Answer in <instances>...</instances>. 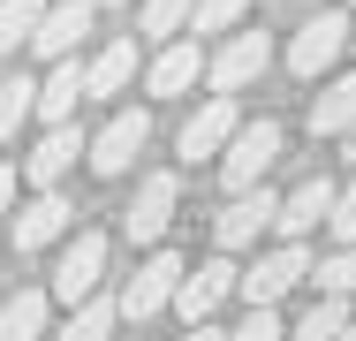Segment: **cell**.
<instances>
[{
  "instance_id": "cell-1",
  "label": "cell",
  "mask_w": 356,
  "mask_h": 341,
  "mask_svg": "<svg viewBox=\"0 0 356 341\" xmlns=\"http://www.w3.org/2000/svg\"><path fill=\"white\" fill-rule=\"evenodd\" d=\"M273 159H281V122L258 114V122H243V129L227 136V152H220V182H227V190H258Z\"/></svg>"
},
{
  "instance_id": "cell-2",
  "label": "cell",
  "mask_w": 356,
  "mask_h": 341,
  "mask_svg": "<svg viewBox=\"0 0 356 341\" xmlns=\"http://www.w3.org/2000/svg\"><path fill=\"white\" fill-rule=\"evenodd\" d=\"M273 220H281V198H273L266 182H258V190H235V198H227V212L213 220V243H220V251H250Z\"/></svg>"
},
{
  "instance_id": "cell-3",
  "label": "cell",
  "mask_w": 356,
  "mask_h": 341,
  "mask_svg": "<svg viewBox=\"0 0 356 341\" xmlns=\"http://www.w3.org/2000/svg\"><path fill=\"white\" fill-rule=\"evenodd\" d=\"M243 129V114H235V91H213L190 122H182V159L197 167V159H220L227 152V136Z\"/></svg>"
},
{
  "instance_id": "cell-4",
  "label": "cell",
  "mask_w": 356,
  "mask_h": 341,
  "mask_svg": "<svg viewBox=\"0 0 356 341\" xmlns=\"http://www.w3.org/2000/svg\"><path fill=\"white\" fill-rule=\"evenodd\" d=\"M99 273H106V235L83 228L69 251H61V266H54V296H61L69 311H76V303H91V296H99Z\"/></svg>"
},
{
  "instance_id": "cell-5",
  "label": "cell",
  "mask_w": 356,
  "mask_h": 341,
  "mask_svg": "<svg viewBox=\"0 0 356 341\" xmlns=\"http://www.w3.org/2000/svg\"><path fill=\"white\" fill-rule=\"evenodd\" d=\"M266 61H273L266 31H235V38L220 46L213 61H205V76H213V91H250V84L266 76Z\"/></svg>"
},
{
  "instance_id": "cell-6",
  "label": "cell",
  "mask_w": 356,
  "mask_h": 341,
  "mask_svg": "<svg viewBox=\"0 0 356 341\" xmlns=\"http://www.w3.org/2000/svg\"><path fill=\"white\" fill-rule=\"evenodd\" d=\"M182 273H190V266H182L175 251H152V258L137 266V280L122 288V319H152L159 303H175V288H182Z\"/></svg>"
},
{
  "instance_id": "cell-7",
  "label": "cell",
  "mask_w": 356,
  "mask_h": 341,
  "mask_svg": "<svg viewBox=\"0 0 356 341\" xmlns=\"http://www.w3.org/2000/svg\"><path fill=\"white\" fill-rule=\"evenodd\" d=\"M341 46H349V15H311L296 31V46H288V68L311 84V76H326V68L341 61Z\"/></svg>"
},
{
  "instance_id": "cell-8",
  "label": "cell",
  "mask_w": 356,
  "mask_h": 341,
  "mask_svg": "<svg viewBox=\"0 0 356 341\" xmlns=\"http://www.w3.org/2000/svg\"><path fill=\"white\" fill-rule=\"evenodd\" d=\"M76 159H91V144H83V129H76V122H61V129L38 136V152L23 159V175H31V190H61Z\"/></svg>"
},
{
  "instance_id": "cell-9",
  "label": "cell",
  "mask_w": 356,
  "mask_h": 341,
  "mask_svg": "<svg viewBox=\"0 0 356 341\" xmlns=\"http://www.w3.org/2000/svg\"><path fill=\"white\" fill-rule=\"evenodd\" d=\"M227 288H243V273L227 266V251H220V258H205L197 273H182V288H175V311L197 326V319H213L220 303H227Z\"/></svg>"
},
{
  "instance_id": "cell-10",
  "label": "cell",
  "mask_w": 356,
  "mask_h": 341,
  "mask_svg": "<svg viewBox=\"0 0 356 341\" xmlns=\"http://www.w3.org/2000/svg\"><path fill=\"white\" fill-rule=\"evenodd\" d=\"M144 136H152L144 106H137V114H114L106 129L91 136V175H106V182H114V175H129V167H137V152H144Z\"/></svg>"
},
{
  "instance_id": "cell-11",
  "label": "cell",
  "mask_w": 356,
  "mask_h": 341,
  "mask_svg": "<svg viewBox=\"0 0 356 341\" xmlns=\"http://www.w3.org/2000/svg\"><path fill=\"white\" fill-rule=\"evenodd\" d=\"M303 273H311L303 243H281V251H266L258 266L243 273V296H250V303H281V296L296 288V280H303Z\"/></svg>"
},
{
  "instance_id": "cell-12",
  "label": "cell",
  "mask_w": 356,
  "mask_h": 341,
  "mask_svg": "<svg viewBox=\"0 0 356 341\" xmlns=\"http://www.w3.org/2000/svg\"><path fill=\"white\" fill-rule=\"evenodd\" d=\"M175 198H182L175 175H144V182H137V205H129V243H159L167 220H175Z\"/></svg>"
},
{
  "instance_id": "cell-13",
  "label": "cell",
  "mask_w": 356,
  "mask_h": 341,
  "mask_svg": "<svg viewBox=\"0 0 356 341\" xmlns=\"http://www.w3.org/2000/svg\"><path fill=\"white\" fill-rule=\"evenodd\" d=\"M334 198H341V190H334L326 175H311L303 190H288V198H281V220H273V228H281V243H303L318 220H334Z\"/></svg>"
},
{
  "instance_id": "cell-14",
  "label": "cell",
  "mask_w": 356,
  "mask_h": 341,
  "mask_svg": "<svg viewBox=\"0 0 356 341\" xmlns=\"http://www.w3.org/2000/svg\"><path fill=\"white\" fill-rule=\"evenodd\" d=\"M69 198H61V190H38V198L23 205V212H15V251H46V243H61V235H69Z\"/></svg>"
},
{
  "instance_id": "cell-15",
  "label": "cell",
  "mask_w": 356,
  "mask_h": 341,
  "mask_svg": "<svg viewBox=\"0 0 356 341\" xmlns=\"http://www.w3.org/2000/svg\"><path fill=\"white\" fill-rule=\"evenodd\" d=\"M91 8H99V0H54V8L38 15V38H31V46H38L46 61H69L76 38L91 31Z\"/></svg>"
},
{
  "instance_id": "cell-16",
  "label": "cell",
  "mask_w": 356,
  "mask_h": 341,
  "mask_svg": "<svg viewBox=\"0 0 356 341\" xmlns=\"http://www.w3.org/2000/svg\"><path fill=\"white\" fill-rule=\"evenodd\" d=\"M197 76H205V54H197L190 38H167V46H159V61L144 68V91H152V99H182Z\"/></svg>"
},
{
  "instance_id": "cell-17",
  "label": "cell",
  "mask_w": 356,
  "mask_h": 341,
  "mask_svg": "<svg viewBox=\"0 0 356 341\" xmlns=\"http://www.w3.org/2000/svg\"><path fill=\"white\" fill-rule=\"evenodd\" d=\"M76 99H91V84H83V68H76V54H69V61H54V76L38 84V122H46V129L76 122Z\"/></svg>"
},
{
  "instance_id": "cell-18",
  "label": "cell",
  "mask_w": 356,
  "mask_h": 341,
  "mask_svg": "<svg viewBox=\"0 0 356 341\" xmlns=\"http://www.w3.org/2000/svg\"><path fill=\"white\" fill-rule=\"evenodd\" d=\"M356 122V76H326L311 99V136H349Z\"/></svg>"
},
{
  "instance_id": "cell-19",
  "label": "cell",
  "mask_w": 356,
  "mask_h": 341,
  "mask_svg": "<svg viewBox=\"0 0 356 341\" xmlns=\"http://www.w3.org/2000/svg\"><path fill=\"white\" fill-rule=\"evenodd\" d=\"M129 76H137V38H114V46H99V54H91V68H83L91 99H114V91H129Z\"/></svg>"
},
{
  "instance_id": "cell-20",
  "label": "cell",
  "mask_w": 356,
  "mask_h": 341,
  "mask_svg": "<svg viewBox=\"0 0 356 341\" xmlns=\"http://www.w3.org/2000/svg\"><path fill=\"white\" fill-rule=\"evenodd\" d=\"M0 341H46V296L38 288H15L0 303Z\"/></svg>"
},
{
  "instance_id": "cell-21",
  "label": "cell",
  "mask_w": 356,
  "mask_h": 341,
  "mask_svg": "<svg viewBox=\"0 0 356 341\" xmlns=\"http://www.w3.org/2000/svg\"><path fill=\"white\" fill-rule=\"evenodd\" d=\"M114 326H122V296H91V303H76L61 341H114Z\"/></svg>"
},
{
  "instance_id": "cell-22",
  "label": "cell",
  "mask_w": 356,
  "mask_h": 341,
  "mask_svg": "<svg viewBox=\"0 0 356 341\" xmlns=\"http://www.w3.org/2000/svg\"><path fill=\"white\" fill-rule=\"evenodd\" d=\"M341 326H349V303H341V296H318V303L288 326V341H341Z\"/></svg>"
},
{
  "instance_id": "cell-23",
  "label": "cell",
  "mask_w": 356,
  "mask_h": 341,
  "mask_svg": "<svg viewBox=\"0 0 356 341\" xmlns=\"http://www.w3.org/2000/svg\"><path fill=\"white\" fill-rule=\"evenodd\" d=\"M38 15H46V0H0V61L38 38Z\"/></svg>"
},
{
  "instance_id": "cell-24",
  "label": "cell",
  "mask_w": 356,
  "mask_h": 341,
  "mask_svg": "<svg viewBox=\"0 0 356 341\" xmlns=\"http://www.w3.org/2000/svg\"><path fill=\"white\" fill-rule=\"evenodd\" d=\"M31 114H38V84H31V76H8V84H0V144H15V129H23Z\"/></svg>"
},
{
  "instance_id": "cell-25",
  "label": "cell",
  "mask_w": 356,
  "mask_h": 341,
  "mask_svg": "<svg viewBox=\"0 0 356 341\" xmlns=\"http://www.w3.org/2000/svg\"><path fill=\"white\" fill-rule=\"evenodd\" d=\"M190 15H197V0H144V38H175V31H190Z\"/></svg>"
},
{
  "instance_id": "cell-26",
  "label": "cell",
  "mask_w": 356,
  "mask_h": 341,
  "mask_svg": "<svg viewBox=\"0 0 356 341\" xmlns=\"http://www.w3.org/2000/svg\"><path fill=\"white\" fill-rule=\"evenodd\" d=\"M318 296H349L356 288V243H341V251H334V258H318Z\"/></svg>"
},
{
  "instance_id": "cell-27",
  "label": "cell",
  "mask_w": 356,
  "mask_h": 341,
  "mask_svg": "<svg viewBox=\"0 0 356 341\" xmlns=\"http://www.w3.org/2000/svg\"><path fill=\"white\" fill-rule=\"evenodd\" d=\"M243 8H250V0H197L190 31H235V23H243Z\"/></svg>"
},
{
  "instance_id": "cell-28",
  "label": "cell",
  "mask_w": 356,
  "mask_h": 341,
  "mask_svg": "<svg viewBox=\"0 0 356 341\" xmlns=\"http://www.w3.org/2000/svg\"><path fill=\"white\" fill-rule=\"evenodd\" d=\"M227 341H288V326L273 319V303H250V319H243Z\"/></svg>"
},
{
  "instance_id": "cell-29",
  "label": "cell",
  "mask_w": 356,
  "mask_h": 341,
  "mask_svg": "<svg viewBox=\"0 0 356 341\" xmlns=\"http://www.w3.org/2000/svg\"><path fill=\"white\" fill-rule=\"evenodd\" d=\"M326 228H334L341 243H356V175H349V190L334 198V220H326Z\"/></svg>"
},
{
  "instance_id": "cell-30",
  "label": "cell",
  "mask_w": 356,
  "mask_h": 341,
  "mask_svg": "<svg viewBox=\"0 0 356 341\" xmlns=\"http://www.w3.org/2000/svg\"><path fill=\"white\" fill-rule=\"evenodd\" d=\"M8 205H15V167H0V220H8Z\"/></svg>"
},
{
  "instance_id": "cell-31",
  "label": "cell",
  "mask_w": 356,
  "mask_h": 341,
  "mask_svg": "<svg viewBox=\"0 0 356 341\" xmlns=\"http://www.w3.org/2000/svg\"><path fill=\"white\" fill-rule=\"evenodd\" d=\"M182 341H227V334H220V326H205V319H197V326H190V334H182Z\"/></svg>"
},
{
  "instance_id": "cell-32",
  "label": "cell",
  "mask_w": 356,
  "mask_h": 341,
  "mask_svg": "<svg viewBox=\"0 0 356 341\" xmlns=\"http://www.w3.org/2000/svg\"><path fill=\"white\" fill-rule=\"evenodd\" d=\"M341 152H349V159H356V122H349V136H341Z\"/></svg>"
},
{
  "instance_id": "cell-33",
  "label": "cell",
  "mask_w": 356,
  "mask_h": 341,
  "mask_svg": "<svg viewBox=\"0 0 356 341\" xmlns=\"http://www.w3.org/2000/svg\"><path fill=\"white\" fill-rule=\"evenodd\" d=\"M341 341H356V326H341Z\"/></svg>"
},
{
  "instance_id": "cell-34",
  "label": "cell",
  "mask_w": 356,
  "mask_h": 341,
  "mask_svg": "<svg viewBox=\"0 0 356 341\" xmlns=\"http://www.w3.org/2000/svg\"><path fill=\"white\" fill-rule=\"evenodd\" d=\"M99 8H114V0H99Z\"/></svg>"
}]
</instances>
